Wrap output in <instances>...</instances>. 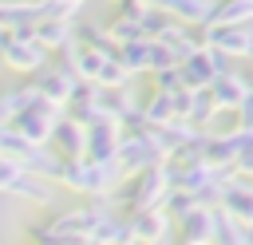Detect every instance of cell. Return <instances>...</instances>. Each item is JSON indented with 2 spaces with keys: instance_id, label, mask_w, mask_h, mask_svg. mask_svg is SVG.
<instances>
[{
  "instance_id": "cell-7",
  "label": "cell",
  "mask_w": 253,
  "mask_h": 245,
  "mask_svg": "<svg viewBox=\"0 0 253 245\" xmlns=\"http://www.w3.org/2000/svg\"><path fill=\"white\" fill-rule=\"evenodd\" d=\"M249 245H253V233H249Z\"/></svg>"
},
{
  "instance_id": "cell-2",
  "label": "cell",
  "mask_w": 253,
  "mask_h": 245,
  "mask_svg": "<svg viewBox=\"0 0 253 245\" xmlns=\"http://www.w3.org/2000/svg\"><path fill=\"white\" fill-rule=\"evenodd\" d=\"M170 233V213L162 209H146V213H134V237L142 245H162Z\"/></svg>"
},
{
  "instance_id": "cell-4",
  "label": "cell",
  "mask_w": 253,
  "mask_h": 245,
  "mask_svg": "<svg viewBox=\"0 0 253 245\" xmlns=\"http://www.w3.org/2000/svg\"><path fill=\"white\" fill-rule=\"evenodd\" d=\"M221 202H225V213H229V217H237L241 225H253V194H249V190L229 186V190L221 194Z\"/></svg>"
},
{
  "instance_id": "cell-6",
  "label": "cell",
  "mask_w": 253,
  "mask_h": 245,
  "mask_svg": "<svg viewBox=\"0 0 253 245\" xmlns=\"http://www.w3.org/2000/svg\"><path fill=\"white\" fill-rule=\"evenodd\" d=\"M12 190H16L20 198H32V202H40V205H51V190L40 186V182H32V178H24V174L12 182Z\"/></svg>"
},
{
  "instance_id": "cell-8",
  "label": "cell",
  "mask_w": 253,
  "mask_h": 245,
  "mask_svg": "<svg viewBox=\"0 0 253 245\" xmlns=\"http://www.w3.org/2000/svg\"><path fill=\"white\" fill-rule=\"evenodd\" d=\"M55 245H63V241H55Z\"/></svg>"
},
{
  "instance_id": "cell-1",
  "label": "cell",
  "mask_w": 253,
  "mask_h": 245,
  "mask_svg": "<svg viewBox=\"0 0 253 245\" xmlns=\"http://www.w3.org/2000/svg\"><path fill=\"white\" fill-rule=\"evenodd\" d=\"M178 225H182L178 245H210L213 233H217V213L206 209V205H198V209H190L186 217H178Z\"/></svg>"
},
{
  "instance_id": "cell-3",
  "label": "cell",
  "mask_w": 253,
  "mask_h": 245,
  "mask_svg": "<svg viewBox=\"0 0 253 245\" xmlns=\"http://www.w3.org/2000/svg\"><path fill=\"white\" fill-rule=\"evenodd\" d=\"M71 190H99L103 182H107V174L99 170V166H83V162H71V166H59L55 170Z\"/></svg>"
},
{
  "instance_id": "cell-5",
  "label": "cell",
  "mask_w": 253,
  "mask_h": 245,
  "mask_svg": "<svg viewBox=\"0 0 253 245\" xmlns=\"http://www.w3.org/2000/svg\"><path fill=\"white\" fill-rule=\"evenodd\" d=\"M213 245H249V233L237 217L229 213H217V233H213Z\"/></svg>"
}]
</instances>
